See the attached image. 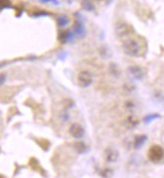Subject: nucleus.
Segmentation results:
<instances>
[{"instance_id":"obj_7","label":"nucleus","mask_w":164,"mask_h":178,"mask_svg":"<svg viewBox=\"0 0 164 178\" xmlns=\"http://www.w3.org/2000/svg\"><path fill=\"white\" fill-rule=\"evenodd\" d=\"M119 157V152L114 148H108L105 151V159L109 163H114Z\"/></svg>"},{"instance_id":"obj_11","label":"nucleus","mask_w":164,"mask_h":178,"mask_svg":"<svg viewBox=\"0 0 164 178\" xmlns=\"http://www.w3.org/2000/svg\"><path fill=\"white\" fill-rule=\"evenodd\" d=\"M74 33L71 32V31H65V32H61V35H60V39L62 42H66V41H70L74 38Z\"/></svg>"},{"instance_id":"obj_12","label":"nucleus","mask_w":164,"mask_h":178,"mask_svg":"<svg viewBox=\"0 0 164 178\" xmlns=\"http://www.w3.org/2000/svg\"><path fill=\"white\" fill-rule=\"evenodd\" d=\"M56 22L60 27H65L70 23V19L66 15H60L56 19Z\"/></svg>"},{"instance_id":"obj_1","label":"nucleus","mask_w":164,"mask_h":178,"mask_svg":"<svg viewBox=\"0 0 164 178\" xmlns=\"http://www.w3.org/2000/svg\"><path fill=\"white\" fill-rule=\"evenodd\" d=\"M122 46L125 54L134 57L143 55L146 49L141 37H129L123 41Z\"/></svg>"},{"instance_id":"obj_4","label":"nucleus","mask_w":164,"mask_h":178,"mask_svg":"<svg viewBox=\"0 0 164 178\" xmlns=\"http://www.w3.org/2000/svg\"><path fill=\"white\" fill-rule=\"evenodd\" d=\"M132 28L130 25H128L127 23H119L116 27V32H117V35L119 37H128L132 32Z\"/></svg>"},{"instance_id":"obj_9","label":"nucleus","mask_w":164,"mask_h":178,"mask_svg":"<svg viewBox=\"0 0 164 178\" xmlns=\"http://www.w3.org/2000/svg\"><path fill=\"white\" fill-rule=\"evenodd\" d=\"M124 124H125V126H126V128L134 129V128H136L138 126L139 121H138V119L136 117L133 116V115H131V116H128L126 119H125Z\"/></svg>"},{"instance_id":"obj_20","label":"nucleus","mask_w":164,"mask_h":178,"mask_svg":"<svg viewBox=\"0 0 164 178\" xmlns=\"http://www.w3.org/2000/svg\"><path fill=\"white\" fill-rule=\"evenodd\" d=\"M0 178H2V177H1V176H0Z\"/></svg>"},{"instance_id":"obj_13","label":"nucleus","mask_w":164,"mask_h":178,"mask_svg":"<svg viewBox=\"0 0 164 178\" xmlns=\"http://www.w3.org/2000/svg\"><path fill=\"white\" fill-rule=\"evenodd\" d=\"M82 6L84 7V9H86V10H88V11L95 10V5L91 0H83V1H82Z\"/></svg>"},{"instance_id":"obj_10","label":"nucleus","mask_w":164,"mask_h":178,"mask_svg":"<svg viewBox=\"0 0 164 178\" xmlns=\"http://www.w3.org/2000/svg\"><path fill=\"white\" fill-rule=\"evenodd\" d=\"M146 141H147V136L146 135H138V136L135 137V139H134V147L136 149L141 148Z\"/></svg>"},{"instance_id":"obj_5","label":"nucleus","mask_w":164,"mask_h":178,"mask_svg":"<svg viewBox=\"0 0 164 178\" xmlns=\"http://www.w3.org/2000/svg\"><path fill=\"white\" fill-rule=\"evenodd\" d=\"M130 75H131L135 80L137 81H142L145 76V71H144L143 68L139 65H131L128 69Z\"/></svg>"},{"instance_id":"obj_17","label":"nucleus","mask_w":164,"mask_h":178,"mask_svg":"<svg viewBox=\"0 0 164 178\" xmlns=\"http://www.w3.org/2000/svg\"><path fill=\"white\" fill-rule=\"evenodd\" d=\"M7 76L5 74H0V86H2L6 81Z\"/></svg>"},{"instance_id":"obj_18","label":"nucleus","mask_w":164,"mask_h":178,"mask_svg":"<svg viewBox=\"0 0 164 178\" xmlns=\"http://www.w3.org/2000/svg\"><path fill=\"white\" fill-rule=\"evenodd\" d=\"M126 108L129 109V110H132V109L135 108V105H134L132 102H127V103H126Z\"/></svg>"},{"instance_id":"obj_14","label":"nucleus","mask_w":164,"mask_h":178,"mask_svg":"<svg viewBox=\"0 0 164 178\" xmlns=\"http://www.w3.org/2000/svg\"><path fill=\"white\" fill-rule=\"evenodd\" d=\"M75 146H76L77 151H78L79 153H84V152L86 151V149H87L86 145H85L84 143H82V142H80V143H77Z\"/></svg>"},{"instance_id":"obj_19","label":"nucleus","mask_w":164,"mask_h":178,"mask_svg":"<svg viewBox=\"0 0 164 178\" xmlns=\"http://www.w3.org/2000/svg\"><path fill=\"white\" fill-rule=\"evenodd\" d=\"M42 3H47V2H56V0H40Z\"/></svg>"},{"instance_id":"obj_3","label":"nucleus","mask_w":164,"mask_h":178,"mask_svg":"<svg viewBox=\"0 0 164 178\" xmlns=\"http://www.w3.org/2000/svg\"><path fill=\"white\" fill-rule=\"evenodd\" d=\"M77 81L81 88H88L93 84V76L88 71H82L77 76Z\"/></svg>"},{"instance_id":"obj_6","label":"nucleus","mask_w":164,"mask_h":178,"mask_svg":"<svg viewBox=\"0 0 164 178\" xmlns=\"http://www.w3.org/2000/svg\"><path fill=\"white\" fill-rule=\"evenodd\" d=\"M70 134L76 139H81L85 135V130L78 123H74L71 125L70 127Z\"/></svg>"},{"instance_id":"obj_15","label":"nucleus","mask_w":164,"mask_h":178,"mask_svg":"<svg viewBox=\"0 0 164 178\" xmlns=\"http://www.w3.org/2000/svg\"><path fill=\"white\" fill-rule=\"evenodd\" d=\"M157 118H159L158 114H150V115H148V116H146L145 118H144V121H145L146 123H150V122L153 121V120H155Z\"/></svg>"},{"instance_id":"obj_8","label":"nucleus","mask_w":164,"mask_h":178,"mask_svg":"<svg viewBox=\"0 0 164 178\" xmlns=\"http://www.w3.org/2000/svg\"><path fill=\"white\" fill-rule=\"evenodd\" d=\"M74 34H76L78 37H84L86 35V28L83 23L80 21H77L74 25Z\"/></svg>"},{"instance_id":"obj_2","label":"nucleus","mask_w":164,"mask_h":178,"mask_svg":"<svg viewBox=\"0 0 164 178\" xmlns=\"http://www.w3.org/2000/svg\"><path fill=\"white\" fill-rule=\"evenodd\" d=\"M164 157V150L161 146L153 145L148 150V158L151 162L158 163L160 162Z\"/></svg>"},{"instance_id":"obj_16","label":"nucleus","mask_w":164,"mask_h":178,"mask_svg":"<svg viewBox=\"0 0 164 178\" xmlns=\"http://www.w3.org/2000/svg\"><path fill=\"white\" fill-rule=\"evenodd\" d=\"M11 4L9 0H0V9H4V8H8L10 7Z\"/></svg>"},{"instance_id":"obj_21","label":"nucleus","mask_w":164,"mask_h":178,"mask_svg":"<svg viewBox=\"0 0 164 178\" xmlns=\"http://www.w3.org/2000/svg\"><path fill=\"white\" fill-rule=\"evenodd\" d=\"M69 1H71V0H69Z\"/></svg>"}]
</instances>
